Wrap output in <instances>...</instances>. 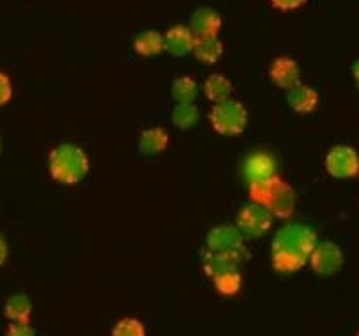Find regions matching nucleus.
<instances>
[{"label": "nucleus", "instance_id": "obj_1", "mask_svg": "<svg viewBox=\"0 0 359 336\" xmlns=\"http://www.w3.org/2000/svg\"><path fill=\"white\" fill-rule=\"evenodd\" d=\"M318 244L316 233L303 224H288L277 231L271 244V265L277 272L290 274L309 263L312 250Z\"/></svg>", "mask_w": 359, "mask_h": 336}, {"label": "nucleus", "instance_id": "obj_2", "mask_svg": "<svg viewBox=\"0 0 359 336\" xmlns=\"http://www.w3.org/2000/svg\"><path fill=\"white\" fill-rule=\"evenodd\" d=\"M90 169L87 153L74 143H62L49 153V175L66 186L81 183Z\"/></svg>", "mask_w": 359, "mask_h": 336}, {"label": "nucleus", "instance_id": "obj_3", "mask_svg": "<svg viewBox=\"0 0 359 336\" xmlns=\"http://www.w3.org/2000/svg\"><path fill=\"white\" fill-rule=\"evenodd\" d=\"M209 122L212 130L220 136H239L245 132L248 124V111L239 100H224L215 104L209 113Z\"/></svg>", "mask_w": 359, "mask_h": 336}, {"label": "nucleus", "instance_id": "obj_4", "mask_svg": "<svg viewBox=\"0 0 359 336\" xmlns=\"http://www.w3.org/2000/svg\"><path fill=\"white\" fill-rule=\"evenodd\" d=\"M325 172L333 178H353L359 175V154L353 147L337 145L325 154Z\"/></svg>", "mask_w": 359, "mask_h": 336}, {"label": "nucleus", "instance_id": "obj_5", "mask_svg": "<svg viewBox=\"0 0 359 336\" xmlns=\"http://www.w3.org/2000/svg\"><path fill=\"white\" fill-rule=\"evenodd\" d=\"M342 263H344L342 250L331 241L318 242L309 258V265L320 276H333L341 271Z\"/></svg>", "mask_w": 359, "mask_h": 336}, {"label": "nucleus", "instance_id": "obj_6", "mask_svg": "<svg viewBox=\"0 0 359 336\" xmlns=\"http://www.w3.org/2000/svg\"><path fill=\"white\" fill-rule=\"evenodd\" d=\"M273 218L275 216L267 206L250 201V205L243 206L241 213L237 216V227L241 230L243 235L259 237L271 230Z\"/></svg>", "mask_w": 359, "mask_h": 336}, {"label": "nucleus", "instance_id": "obj_7", "mask_svg": "<svg viewBox=\"0 0 359 336\" xmlns=\"http://www.w3.org/2000/svg\"><path fill=\"white\" fill-rule=\"evenodd\" d=\"M247 248L243 246L239 250H230V252H209L205 250V254L201 258V267L209 278H215L224 272L239 271V267L243 265V261L247 260Z\"/></svg>", "mask_w": 359, "mask_h": 336}, {"label": "nucleus", "instance_id": "obj_8", "mask_svg": "<svg viewBox=\"0 0 359 336\" xmlns=\"http://www.w3.org/2000/svg\"><path fill=\"white\" fill-rule=\"evenodd\" d=\"M243 248V233L237 225H218L207 235L209 252H230Z\"/></svg>", "mask_w": 359, "mask_h": 336}, {"label": "nucleus", "instance_id": "obj_9", "mask_svg": "<svg viewBox=\"0 0 359 336\" xmlns=\"http://www.w3.org/2000/svg\"><path fill=\"white\" fill-rule=\"evenodd\" d=\"M196 36L190 30V27L184 24H175L168 29L164 34V51H168L173 57H184L194 51Z\"/></svg>", "mask_w": 359, "mask_h": 336}, {"label": "nucleus", "instance_id": "obj_10", "mask_svg": "<svg viewBox=\"0 0 359 336\" xmlns=\"http://www.w3.org/2000/svg\"><path fill=\"white\" fill-rule=\"evenodd\" d=\"M269 79L278 89L290 90L299 85V66L292 57H277L269 66Z\"/></svg>", "mask_w": 359, "mask_h": 336}, {"label": "nucleus", "instance_id": "obj_11", "mask_svg": "<svg viewBox=\"0 0 359 336\" xmlns=\"http://www.w3.org/2000/svg\"><path fill=\"white\" fill-rule=\"evenodd\" d=\"M190 30L196 38H217L222 30V18L212 8H200L190 18Z\"/></svg>", "mask_w": 359, "mask_h": 336}, {"label": "nucleus", "instance_id": "obj_12", "mask_svg": "<svg viewBox=\"0 0 359 336\" xmlns=\"http://www.w3.org/2000/svg\"><path fill=\"white\" fill-rule=\"evenodd\" d=\"M243 175L247 177L248 183L265 181V178H271L277 175V164H275L271 154L254 153L245 160V164H243Z\"/></svg>", "mask_w": 359, "mask_h": 336}, {"label": "nucleus", "instance_id": "obj_13", "mask_svg": "<svg viewBox=\"0 0 359 336\" xmlns=\"http://www.w3.org/2000/svg\"><path fill=\"white\" fill-rule=\"evenodd\" d=\"M288 106L294 109L295 113H301V115H306V113H312L316 107H318V92L309 87V85H295L288 90Z\"/></svg>", "mask_w": 359, "mask_h": 336}, {"label": "nucleus", "instance_id": "obj_14", "mask_svg": "<svg viewBox=\"0 0 359 336\" xmlns=\"http://www.w3.org/2000/svg\"><path fill=\"white\" fill-rule=\"evenodd\" d=\"M269 211L275 218H290L295 211V192L294 188L286 184L284 181H280L277 188V194L273 197L271 205H269Z\"/></svg>", "mask_w": 359, "mask_h": 336}, {"label": "nucleus", "instance_id": "obj_15", "mask_svg": "<svg viewBox=\"0 0 359 336\" xmlns=\"http://www.w3.org/2000/svg\"><path fill=\"white\" fill-rule=\"evenodd\" d=\"M170 145V136L164 128L160 126H153V128H147V130L142 132L140 136V150L142 154H147V156H156V154H162Z\"/></svg>", "mask_w": 359, "mask_h": 336}, {"label": "nucleus", "instance_id": "obj_16", "mask_svg": "<svg viewBox=\"0 0 359 336\" xmlns=\"http://www.w3.org/2000/svg\"><path fill=\"white\" fill-rule=\"evenodd\" d=\"M194 57L200 60L201 64L212 66L222 59L224 43L217 38H196L194 43Z\"/></svg>", "mask_w": 359, "mask_h": 336}, {"label": "nucleus", "instance_id": "obj_17", "mask_svg": "<svg viewBox=\"0 0 359 336\" xmlns=\"http://www.w3.org/2000/svg\"><path fill=\"white\" fill-rule=\"evenodd\" d=\"M203 92H205L207 100L212 102V104H220L224 100H230L233 85L222 74H211L203 83Z\"/></svg>", "mask_w": 359, "mask_h": 336}, {"label": "nucleus", "instance_id": "obj_18", "mask_svg": "<svg viewBox=\"0 0 359 336\" xmlns=\"http://www.w3.org/2000/svg\"><path fill=\"white\" fill-rule=\"evenodd\" d=\"M283 178L280 177H271L265 178V181H256V183H248V197L252 203H258V205H264L269 209L273 197L277 194L278 184H280Z\"/></svg>", "mask_w": 359, "mask_h": 336}, {"label": "nucleus", "instance_id": "obj_19", "mask_svg": "<svg viewBox=\"0 0 359 336\" xmlns=\"http://www.w3.org/2000/svg\"><path fill=\"white\" fill-rule=\"evenodd\" d=\"M4 314L10 319V323H30V316H32V302L29 295L25 293H15L6 301Z\"/></svg>", "mask_w": 359, "mask_h": 336}, {"label": "nucleus", "instance_id": "obj_20", "mask_svg": "<svg viewBox=\"0 0 359 336\" xmlns=\"http://www.w3.org/2000/svg\"><path fill=\"white\" fill-rule=\"evenodd\" d=\"M134 51L140 57H156L164 51V34H160L156 30H145L142 34L136 36L134 40Z\"/></svg>", "mask_w": 359, "mask_h": 336}, {"label": "nucleus", "instance_id": "obj_21", "mask_svg": "<svg viewBox=\"0 0 359 336\" xmlns=\"http://www.w3.org/2000/svg\"><path fill=\"white\" fill-rule=\"evenodd\" d=\"M198 92H200V87L194 77H177L175 81L171 83V96L177 104H194Z\"/></svg>", "mask_w": 359, "mask_h": 336}, {"label": "nucleus", "instance_id": "obj_22", "mask_svg": "<svg viewBox=\"0 0 359 336\" xmlns=\"http://www.w3.org/2000/svg\"><path fill=\"white\" fill-rule=\"evenodd\" d=\"M171 120L177 128L181 130H190L194 128L198 120H200V111L194 104H177L171 111Z\"/></svg>", "mask_w": 359, "mask_h": 336}, {"label": "nucleus", "instance_id": "obj_23", "mask_svg": "<svg viewBox=\"0 0 359 336\" xmlns=\"http://www.w3.org/2000/svg\"><path fill=\"white\" fill-rule=\"evenodd\" d=\"M212 284H215V289H217L220 295L231 297L237 295L241 291L243 276L239 271L224 272V274H218V276L212 278Z\"/></svg>", "mask_w": 359, "mask_h": 336}, {"label": "nucleus", "instance_id": "obj_24", "mask_svg": "<svg viewBox=\"0 0 359 336\" xmlns=\"http://www.w3.org/2000/svg\"><path fill=\"white\" fill-rule=\"evenodd\" d=\"M111 336H147V329L140 319L123 318L111 329Z\"/></svg>", "mask_w": 359, "mask_h": 336}, {"label": "nucleus", "instance_id": "obj_25", "mask_svg": "<svg viewBox=\"0 0 359 336\" xmlns=\"http://www.w3.org/2000/svg\"><path fill=\"white\" fill-rule=\"evenodd\" d=\"M12 96H13L12 81H10V77H8L4 71H0V107L6 106L8 102L12 100Z\"/></svg>", "mask_w": 359, "mask_h": 336}, {"label": "nucleus", "instance_id": "obj_26", "mask_svg": "<svg viewBox=\"0 0 359 336\" xmlns=\"http://www.w3.org/2000/svg\"><path fill=\"white\" fill-rule=\"evenodd\" d=\"M269 2L278 12H295L306 4V0H269Z\"/></svg>", "mask_w": 359, "mask_h": 336}, {"label": "nucleus", "instance_id": "obj_27", "mask_svg": "<svg viewBox=\"0 0 359 336\" xmlns=\"http://www.w3.org/2000/svg\"><path fill=\"white\" fill-rule=\"evenodd\" d=\"M6 336H36V330L30 327V323H10Z\"/></svg>", "mask_w": 359, "mask_h": 336}, {"label": "nucleus", "instance_id": "obj_28", "mask_svg": "<svg viewBox=\"0 0 359 336\" xmlns=\"http://www.w3.org/2000/svg\"><path fill=\"white\" fill-rule=\"evenodd\" d=\"M6 260H8V244L6 241L0 237V267L6 263Z\"/></svg>", "mask_w": 359, "mask_h": 336}, {"label": "nucleus", "instance_id": "obj_29", "mask_svg": "<svg viewBox=\"0 0 359 336\" xmlns=\"http://www.w3.org/2000/svg\"><path fill=\"white\" fill-rule=\"evenodd\" d=\"M352 76H353V81L359 85V59L355 60V64L352 66Z\"/></svg>", "mask_w": 359, "mask_h": 336}, {"label": "nucleus", "instance_id": "obj_30", "mask_svg": "<svg viewBox=\"0 0 359 336\" xmlns=\"http://www.w3.org/2000/svg\"><path fill=\"white\" fill-rule=\"evenodd\" d=\"M0 150H2V143H0Z\"/></svg>", "mask_w": 359, "mask_h": 336}, {"label": "nucleus", "instance_id": "obj_31", "mask_svg": "<svg viewBox=\"0 0 359 336\" xmlns=\"http://www.w3.org/2000/svg\"><path fill=\"white\" fill-rule=\"evenodd\" d=\"M358 336H359V330H358Z\"/></svg>", "mask_w": 359, "mask_h": 336}]
</instances>
